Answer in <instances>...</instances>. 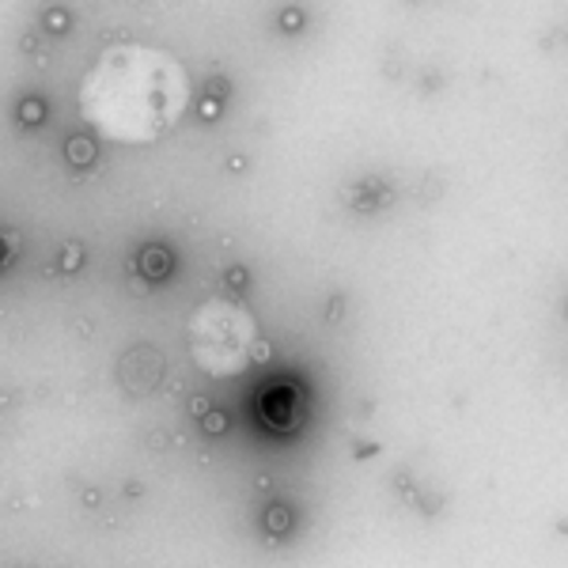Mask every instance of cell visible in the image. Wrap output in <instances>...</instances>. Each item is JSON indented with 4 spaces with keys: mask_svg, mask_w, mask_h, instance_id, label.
Wrapping results in <instances>:
<instances>
[{
    "mask_svg": "<svg viewBox=\"0 0 568 568\" xmlns=\"http://www.w3.org/2000/svg\"><path fill=\"white\" fill-rule=\"evenodd\" d=\"M190 103V84L178 61L148 46H114L84 76L80 106L106 137L155 141Z\"/></svg>",
    "mask_w": 568,
    "mask_h": 568,
    "instance_id": "6da1fadb",
    "label": "cell"
},
{
    "mask_svg": "<svg viewBox=\"0 0 568 568\" xmlns=\"http://www.w3.org/2000/svg\"><path fill=\"white\" fill-rule=\"evenodd\" d=\"M163 371V361L155 349H137V353L126 356V364H122V383L129 387V391H148V387H155V379H160Z\"/></svg>",
    "mask_w": 568,
    "mask_h": 568,
    "instance_id": "277c9868",
    "label": "cell"
},
{
    "mask_svg": "<svg viewBox=\"0 0 568 568\" xmlns=\"http://www.w3.org/2000/svg\"><path fill=\"white\" fill-rule=\"evenodd\" d=\"M141 262H144V274H152V277H163V274H167V254H163V251H155V254L148 251Z\"/></svg>",
    "mask_w": 568,
    "mask_h": 568,
    "instance_id": "5b68a950",
    "label": "cell"
},
{
    "mask_svg": "<svg viewBox=\"0 0 568 568\" xmlns=\"http://www.w3.org/2000/svg\"><path fill=\"white\" fill-rule=\"evenodd\" d=\"M76 148H73V160L76 163H84V160H88V148H84V144H88V141H73Z\"/></svg>",
    "mask_w": 568,
    "mask_h": 568,
    "instance_id": "8992f818",
    "label": "cell"
},
{
    "mask_svg": "<svg viewBox=\"0 0 568 568\" xmlns=\"http://www.w3.org/2000/svg\"><path fill=\"white\" fill-rule=\"evenodd\" d=\"M193 333L198 338H216V349L201 361V368H213V371H231L239 368V364L247 361V353H239V349L228 345V338L236 341H247L251 338V318L239 315L236 307H228V303H209V307H201V315L193 318Z\"/></svg>",
    "mask_w": 568,
    "mask_h": 568,
    "instance_id": "7a4b0ae2",
    "label": "cell"
},
{
    "mask_svg": "<svg viewBox=\"0 0 568 568\" xmlns=\"http://www.w3.org/2000/svg\"><path fill=\"white\" fill-rule=\"evenodd\" d=\"M258 409H262V417H266V425H274L277 432H292V428L300 425V394H295V387H288V383L266 387Z\"/></svg>",
    "mask_w": 568,
    "mask_h": 568,
    "instance_id": "3957f363",
    "label": "cell"
}]
</instances>
